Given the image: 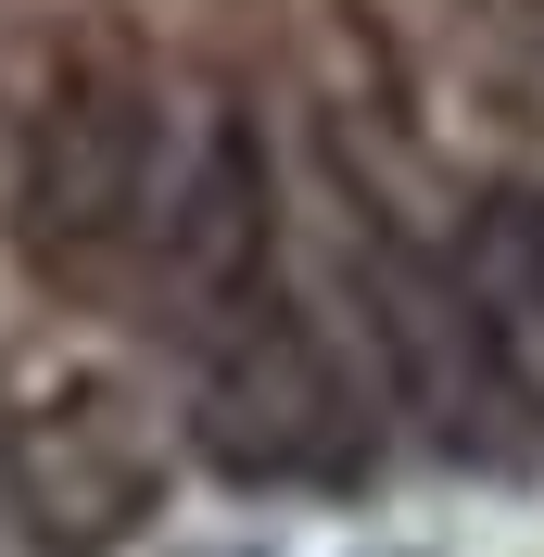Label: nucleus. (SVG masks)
Segmentation results:
<instances>
[{"label":"nucleus","mask_w":544,"mask_h":557,"mask_svg":"<svg viewBox=\"0 0 544 557\" xmlns=\"http://www.w3.org/2000/svg\"><path fill=\"white\" fill-rule=\"evenodd\" d=\"M0 507L51 557H114L165 507V431H152V406L114 368H76V381L26 393L0 418Z\"/></svg>","instance_id":"obj_2"},{"label":"nucleus","mask_w":544,"mask_h":557,"mask_svg":"<svg viewBox=\"0 0 544 557\" xmlns=\"http://www.w3.org/2000/svg\"><path fill=\"white\" fill-rule=\"evenodd\" d=\"M190 456L215 482H330L355 469V393H342L330 343L305 317H240L228 343H203L190 381Z\"/></svg>","instance_id":"obj_5"},{"label":"nucleus","mask_w":544,"mask_h":557,"mask_svg":"<svg viewBox=\"0 0 544 557\" xmlns=\"http://www.w3.org/2000/svg\"><path fill=\"white\" fill-rule=\"evenodd\" d=\"M152 203H165V89L127 51L51 64L26 139H13V253L76 292L152 242Z\"/></svg>","instance_id":"obj_1"},{"label":"nucleus","mask_w":544,"mask_h":557,"mask_svg":"<svg viewBox=\"0 0 544 557\" xmlns=\"http://www.w3.org/2000/svg\"><path fill=\"white\" fill-rule=\"evenodd\" d=\"M267 267H279V152L240 102H215L152 203V292L190 343H228L240 317H267Z\"/></svg>","instance_id":"obj_3"},{"label":"nucleus","mask_w":544,"mask_h":557,"mask_svg":"<svg viewBox=\"0 0 544 557\" xmlns=\"http://www.w3.org/2000/svg\"><path fill=\"white\" fill-rule=\"evenodd\" d=\"M507 267H519V305H532V330H544V190L507 215Z\"/></svg>","instance_id":"obj_6"},{"label":"nucleus","mask_w":544,"mask_h":557,"mask_svg":"<svg viewBox=\"0 0 544 557\" xmlns=\"http://www.w3.org/2000/svg\"><path fill=\"white\" fill-rule=\"evenodd\" d=\"M355 292H368V343H380L393 406L431 418V444L481 456V431L519 418V368H507L494 305H481L443 253H418L406 228H368V242H355Z\"/></svg>","instance_id":"obj_4"}]
</instances>
